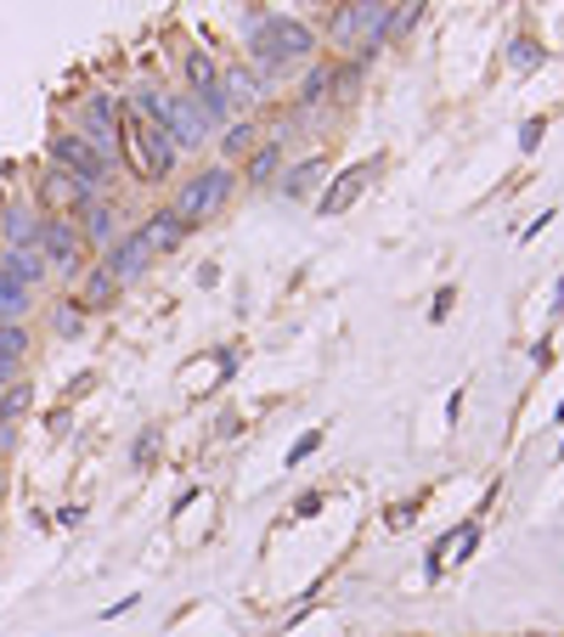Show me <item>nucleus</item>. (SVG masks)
<instances>
[{
	"mask_svg": "<svg viewBox=\"0 0 564 637\" xmlns=\"http://www.w3.org/2000/svg\"><path fill=\"white\" fill-rule=\"evenodd\" d=\"M119 119H124V103L113 91H91L85 103H80V130L74 136H85V147L96 153L113 170L119 164V153H124V142H119Z\"/></svg>",
	"mask_w": 564,
	"mask_h": 637,
	"instance_id": "nucleus-3",
	"label": "nucleus"
},
{
	"mask_svg": "<svg viewBox=\"0 0 564 637\" xmlns=\"http://www.w3.org/2000/svg\"><path fill=\"white\" fill-rule=\"evenodd\" d=\"M74 226H80V238L85 249H113L119 243V215H113V197H85V204L74 209Z\"/></svg>",
	"mask_w": 564,
	"mask_h": 637,
	"instance_id": "nucleus-8",
	"label": "nucleus"
},
{
	"mask_svg": "<svg viewBox=\"0 0 564 637\" xmlns=\"http://www.w3.org/2000/svg\"><path fill=\"white\" fill-rule=\"evenodd\" d=\"M187 85H192V91L220 85V69H215V57H209V51H187Z\"/></svg>",
	"mask_w": 564,
	"mask_h": 637,
	"instance_id": "nucleus-24",
	"label": "nucleus"
},
{
	"mask_svg": "<svg viewBox=\"0 0 564 637\" xmlns=\"http://www.w3.org/2000/svg\"><path fill=\"white\" fill-rule=\"evenodd\" d=\"M46 164H57L62 176H74L91 197H108V181H113V170L103 158H96L91 147H85V136H74V130H57V136L46 142Z\"/></svg>",
	"mask_w": 564,
	"mask_h": 637,
	"instance_id": "nucleus-5",
	"label": "nucleus"
},
{
	"mask_svg": "<svg viewBox=\"0 0 564 637\" xmlns=\"http://www.w3.org/2000/svg\"><path fill=\"white\" fill-rule=\"evenodd\" d=\"M277 164H283V142H260V147L243 158V181H249V187H265V181L277 176Z\"/></svg>",
	"mask_w": 564,
	"mask_h": 637,
	"instance_id": "nucleus-18",
	"label": "nucleus"
},
{
	"mask_svg": "<svg viewBox=\"0 0 564 637\" xmlns=\"http://www.w3.org/2000/svg\"><path fill=\"white\" fill-rule=\"evenodd\" d=\"M0 272L17 277V283H28V288H40L51 277V265H46V254L35 243V249H0Z\"/></svg>",
	"mask_w": 564,
	"mask_h": 637,
	"instance_id": "nucleus-13",
	"label": "nucleus"
},
{
	"mask_svg": "<svg viewBox=\"0 0 564 637\" xmlns=\"http://www.w3.org/2000/svg\"><path fill=\"white\" fill-rule=\"evenodd\" d=\"M231 192H238V170L231 164H209V170H197L181 192H176V215L187 220V231H204L226 204H231Z\"/></svg>",
	"mask_w": 564,
	"mask_h": 637,
	"instance_id": "nucleus-2",
	"label": "nucleus"
},
{
	"mask_svg": "<svg viewBox=\"0 0 564 637\" xmlns=\"http://www.w3.org/2000/svg\"><path fill=\"white\" fill-rule=\"evenodd\" d=\"M28 350H35V333H28V322H0V361H7L12 373L28 361Z\"/></svg>",
	"mask_w": 564,
	"mask_h": 637,
	"instance_id": "nucleus-16",
	"label": "nucleus"
},
{
	"mask_svg": "<svg viewBox=\"0 0 564 637\" xmlns=\"http://www.w3.org/2000/svg\"><path fill=\"white\" fill-rule=\"evenodd\" d=\"M51 333H57V339H80V333H85V305H80V299H57V305H51Z\"/></svg>",
	"mask_w": 564,
	"mask_h": 637,
	"instance_id": "nucleus-21",
	"label": "nucleus"
},
{
	"mask_svg": "<svg viewBox=\"0 0 564 637\" xmlns=\"http://www.w3.org/2000/svg\"><path fill=\"white\" fill-rule=\"evenodd\" d=\"M28 400H35V389H28V378H12L7 389H0V418H7V423H17V418L28 412Z\"/></svg>",
	"mask_w": 564,
	"mask_h": 637,
	"instance_id": "nucleus-23",
	"label": "nucleus"
},
{
	"mask_svg": "<svg viewBox=\"0 0 564 637\" xmlns=\"http://www.w3.org/2000/svg\"><path fill=\"white\" fill-rule=\"evenodd\" d=\"M113 293H119V283L103 272V265H96V272H85V293H80V305H85V311H108V305H113Z\"/></svg>",
	"mask_w": 564,
	"mask_h": 637,
	"instance_id": "nucleus-20",
	"label": "nucleus"
},
{
	"mask_svg": "<svg viewBox=\"0 0 564 637\" xmlns=\"http://www.w3.org/2000/svg\"><path fill=\"white\" fill-rule=\"evenodd\" d=\"M260 147V124L254 119H231L226 130H220V153H226V164L231 158H249Z\"/></svg>",
	"mask_w": 564,
	"mask_h": 637,
	"instance_id": "nucleus-17",
	"label": "nucleus"
},
{
	"mask_svg": "<svg viewBox=\"0 0 564 637\" xmlns=\"http://www.w3.org/2000/svg\"><path fill=\"white\" fill-rule=\"evenodd\" d=\"M542 62H548V51H542L537 40H525V35L508 40V69H514V74H537Z\"/></svg>",
	"mask_w": 564,
	"mask_h": 637,
	"instance_id": "nucleus-22",
	"label": "nucleus"
},
{
	"mask_svg": "<svg viewBox=\"0 0 564 637\" xmlns=\"http://www.w3.org/2000/svg\"><path fill=\"white\" fill-rule=\"evenodd\" d=\"M316 46H322V35L305 17L272 12V17L249 23V62H254V74H283V69H293V62L316 57Z\"/></svg>",
	"mask_w": 564,
	"mask_h": 637,
	"instance_id": "nucleus-1",
	"label": "nucleus"
},
{
	"mask_svg": "<svg viewBox=\"0 0 564 637\" xmlns=\"http://www.w3.org/2000/svg\"><path fill=\"white\" fill-rule=\"evenodd\" d=\"M164 130L176 136V147H181V153H197V147H204V142L215 136V130L204 124V113H197L192 91H187V96H170V113H164Z\"/></svg>",
	"mask_w": 564,
	"mask_h": 637,
	"instance_id": "nucleus-10",
	"label": "nucleus"
},
{
	"mask_svg": "<svg viewBox=\"0 0 564 637\" xmlns=\"http://www.w3.org/2000/svg\"><path fill=\"white\" fill-rule=\"evenodd\" d=\"M153 441H158V429H142V434H136V462H147V452H153Z\"/></svg>",
	"mask_w": 564,
	"mask_h": 637,
	"instance_id": "nucleus-30",
	"label": "nucleus"
},
{
	"mask_svg": "<svg viewBox=\"0 0 564 637\" xmlns=\"http://www.w3.org/2000/svg\"><path fill=\"white\" fill-rule=\"evenodd\" d=\"M0 496H7V462H0Z\"/></svg>",
	"mask_w": 564,
	"mask_h": 637,
	"instance_id": "nucleus-33",
	"label": "nucleus"
},
{
	"mask_svg": "<svg viewBox=\"0 0 564 637\" xmlns=\"http://www.w3.org/2000/svg\"><path fill=\"white\" fill-rule=\"evenodd\" d=\"M316 446H322V429H305V434H300V441H293V446H288V468H300V462H305V457H311Z\"/></svg>",
	"mask_w": 564,
	"mask_h": 637,
	"instance_id": "nucleus-27",
	"label": "nucleus"
},
{
	"mask_svg": "<svg viewBox=\"0 0 564 637\" xmlns=\"http://www.w3.org/2000/svg\"><path fill=\"white\" fill-rule=\"evenodd\" d=\"M322 170H327L322 158H305L300 170H288V176H283V192H288V197H305V192H311V181H316Z\"/></svg>",
	"mask_w": 564,
	"mask_h": 637,
	"instance_id": "nucleus-25",
	"label": "nucleus"
},
{
	"mask_svg": "<svg viewBox=\"0 0 564 637\" xmlns=\"http://www.w3.org/2000/svg\"><path fill=\"white\" fill-rule=\"evenodd\" d=\"M452 299H457V293H452V288H441V293H435V311H429V316H435V322H441V316L452 311Z\"/></svg>",
	"mask_w": 564,
	"mask_h": 637,
	"instance_id": "nucleus-31",
	"label": "nucleus"
},
{
	"mask_svg": "<svg viewBox=\"0 0 564 637\" xmlns=\"http://www.w3.org/2000/svg\"><path fill=\"white\" fill-rule=\"evenodd\" d=\"M373 170H379V158H368V164H356V170H350L345 181H334V192H327V197H322V204H316V209H322V215H339V209L350 204V197H356V187H361V181H368Z\"/></svg>",
	"mask_w": 564,
	"mask_h": 637,
	"instance_id": "nucleus-19",
	"label": "nucleus"
},
{
	"mask_svg": "<svg viewBox=\"0 0 564 637\" xmlns=\"http://www.w3.org/2000/svg\"><path fill=\"white\" fill-rule=\"evenodd\" d=\"M542 130H548V119H525V130H519V147L530 153V147L542 142Z\"/></svg>",
	"mask_w": 564,
	"mask_h": 637,
	"instance_id": "nucleus-28",
	"label": "nucleus"
},
{
	"mask_svg": "<svg viewBox=\"0 0 564 637\" xmlns=\"http://www.w3.org/2000/svg\"><path fill=\"white\" fill-rule=\"evenodd\" d=\"M389 0H350V7L334 12V23H327V40H334L339 51H356V46H384L389 40Z\"/></svg>",
	"mask_w": 564,
	"mask_h": 637,
	"instance_id": "nucleus-4",
	"label": "nucleus"
},
{
	"mask_svg": "<svg viewBox=\"0 0 564 637\" xmlns=\"http://www.w3.org/2000/svg\"><path fill=\"white\" fill-rule=\"evenodd\" d=\"M17 446V423H7V418H0V457H7Z\"/></svg>",
	"mask_w": 564,
	"mask_h": 637,
	"instance_id": "nucleus-29",
	"label": "nucleus"
},
{
	"mask_svg": "<svg viewBox=\"0 0 564 637\" xmlns=\"http://www.w3.org/2000/svg\"><path fill=\"white\" fill-rule=\"evenodd\" d=\"M418 17H423V0H401V12H389V40L395 35H412Z\"/></svg>",
	"mask_w": 564,
	"mask_h": 637,
	"instance_id": "nucleus-26",
	"label": "nucleus"
},
{
	"mask_svg": "<svg viewBox=\"0 0 564 637\" xmlns=\"http://www.w3.org/2000/svg\"><path fill=\"white\" fill-rule=\"evenodd\" d=\"M220 91H226L231 113H238V108H254L260 96H265V74H254L249 62H238V69H220Z\"/></svg>",
	"mask_w": 564,
	"mask_h": 637,
	"instance_id": "nucleus-12",
	"label": "nucleus"
},
{
	"mask_svg": "<svg viewBox=\"0 0 564 637\" xmlns=\"http://www.w3.org/2000/svg\"><path fill=\"white\" fill-rule=\"evenodd\" d=\"M334 91H339V69L334 62H316V69L305 74V85H300V113H316Z\"/></svg>",
	"mask_w": 564,
	"mask_h": 637,
	"instance_id": "nucleus-14",
	"label": "nucleus"
},
{
	"mask_svg": "<svg viewBox=\"0 0 564 637\" xmlns=\"http://www.w3.org/2000/svg\"><path fill=\"white\" fill-rule=\"evenodd\" d=\"M153 243L142 238V226L136 231H119V243L108 249V265H103V272L113 277V283H136V277H147L153 272Z\"/></svg>",
	"mask_w": 564,
	"mask_h": 637,
	"instance_id": "nucleus-7",
	"label": "nucleus"
},
{
	"mask_svg": "<svg viewBox=\"0 0 564 637\" xmlns=\"http://www.w3.org/2000/svg\"><path fill=\"white\" fill-rule=\"evenodd\" d=\"M40 209L28 204V197H12V204H0V249H35L40 243Z\"/></svg>",
	"mask_w": 564,
	"mask_h": 637,
	"instance_id": "nucleus-9",
	"label": "nucleus"
},
{
	"mask_svg": "<svg viewBox=\"0 0 564 637\" xmlns=\"http://www.w3.org/2000/svg\"><path fill=\"white\" fill-rule=\"evenodd\" d=\"M142 238L153 243V254H176V249L192 238V231H187V220H181L170 204H164L158 215H147V220H142Z\"/></svg>",
	"mask_w": 564,
	"mask_h": 637,
	"instance_id": "nucleus-11",
	"label": "nucleus"
},
{
	"mask_svg": "<svg viewBox=\"0 0 564 637\" xmlns=\"http://www.w3.org/2000/svg\"><path fill=\"white\" fill-rule=\"evenodd\" d=\"M28 311H35V288L0 272V322H28Z\"/></svg>",
	"mask_w": 564,
	"mask_h": 637,
	"instance_id": "nucleus-15",
	"label": "nucleus"
},
{
	"mask_svg": "<svg viewBox=\"0 0 564 637\" xmlns=\"http://www.w3.org/2000/svg\"><path fill=\"white\" fill-rule=\"evenodd\" d=\"M12 378H17V373H12V366H7V361H0V389H7Z\"/></svg>",
	"mask_w": 564,
	"mask_h": 637,
	"instance_id": "nucleus-32",
	"label": "nucleus"
},
{
	"mask_svg": "<svg viewBox=\"0 0 564 637\" xmlns=\"http://www.w3.org/2000/svg\"><path fill=\"white\" fill-rule=\"evenodd\" d=\"M40 254L57 277H74L80 272V260H85V238H80V226L74 215H46L40 220Z\"/></svg>",
	"mask_w": 564,
	"mask_h": 637,
	"instance_id": "nucleus-6",
	"label": "nucleus"
}]
</instances>
